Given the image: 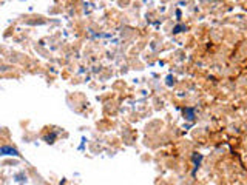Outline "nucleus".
Here are the masks:
<instances>
[{"label":"nucleus","mask_w":247,"mask_h":185,"mask_svg":"<svg viewBox=\"0 0 247 185\" xmlns=\"http://www.w3.org/2000/svg\"><path fill=\"white\" fill-rule=\"evenodd\" d=\"M0 156H19V151L11 148V146H2L0 148Z\"/></svg>","instance_id":"1"}]
</instances>
